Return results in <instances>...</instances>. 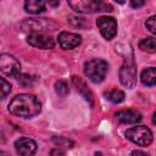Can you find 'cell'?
Listing matches in <instances>:
<instances>
[{
	"mask_svg": "<svg viewBox=\"0 0 156 156\" xmlns=\"http://www.w3.org/2000/svg\"><path fill=\"white\" fill-rule=\"evenodd\" d=\"M41 110L39 100L30 94H20L16 95L9 104V111L12 115L23 118H32L37 116Z\"/></svg>",
	"mask_w": 156,
	"mask_h": 156,
	"instance_id": "cell-1",
	"label": "cell"
},
{
	"mask_svg": "<svg viewBox=\"0 0 156 156\" xmlns=\"http://www.w3.org/2000/svg\"><path fill=\"white\" fill-rule=\"evenodd\" d=\"M68 5L78 13H93L96 11H112V6L105 0H68Z\"/></svg>",
	"mask_w": 156,
	"mask_h": 156,
	"instance_id": "cell-2",
	"label": "cell"
},
{
	"mask_svg": "<svg viewBox=\"0 0 156 156\" xmlns=\"http://www.w3.org/2000/svg\"><path fill=\"white\" fill-rule=\"evenodd\" d=\"M107 68L108 65L102 58H91L84 63V73L94 83H100L105 79Z\"/></svg>",
	"mask_w": 156,
	"mask_h": 156,
	"instance_id": "cell-3",
	"label": "cell"
},
{
	"mask_svg": "<svg viewBox=\"0 0 156 156\" xmlns=\"http://www.w3.org/2000/svg\"><path fill=\"white\" fill-rule=\"evenodd\" d=\"M58 27V24L48 18H29L22 22L21 28L24 32H32V33H43L46 30H55Z\"/></svg>",
	"mask_w": 156,
	"mask_h": 156,
	"instance_id": "cell-4",
	"label": "cell"
},
{
	"mask_svg": "<svg viewBox=\"0 0 156 156\" xmlns=\"http://www.w3.org/2000/svg\"><path fill=\"white\" fill-rule=\"evenodd\" d=\"M119 80L122 85L128 89H132L136 85V66L133 61V57L124 58V62L119 69Z\"/></svg>",
	"mask_w": 156,
	"mask_h": 156,
	"instance_id": "cell-5",
	"label": "cell"
},
{
	"mask_svg": "<svg viewBox=\"0 0 156 156\" xmlns=\"http://www.w3.org/2000/svg\"><path fill=\"white\" fill-rule=\"evenodd\" d=\"M126 136L139 146H147L152 141V133L145 126H136L127 129Z\"/></svg>",
	"mask_w": 156,
	"mask_h": 156,
	"instance_id": "cell-6",
	"label": "cell"
},
{
	"mask_svg": "<svg viewBox=\"0 0 156 156\" xmlns=\"http://www.w3.org/2000/svg\"><path fill=\"white\" fill-rule=\"evenodd\" d=\"M0 69L5 76L17 77L21 71V65L15 56L10 54H2L0 56Z\"/></svg>",
	"mask_w": 156,
	"mask_h": 156,
	"instance_id": "cell-7",
	"label": "cell"
},
{
	"mask_svg": "<svg viewBox=\"0 0 156 156\" xmlns=\"http://www.w3.org/2000/svg\"><path fill=\"white\" fill-rule=\"evenodd\" d=\"M96 26L101 33V35L110 40L117 34V22L113 17H107V16H101L96 20Z\"/></svg>",
	"mask_w": 156,
	"mask_h": 156,
	"instance_id": "cell-8",
	"label": "cell"
},
{
	"mask_svg": "<svg viewBox=\"0 0 156 156\" xmlns=\"http://www.w3.org/2000/svg\"><path fill=\"white\" fill-rule=\"evenodd\" d=\"M27 41L29 45L39 49H54L55 46L54 39L44 33H32L28 35Z\"/></svg>",
	"mask_w": 156,
	"mask_h": 156,
	"instance_id": "cell-9",
	"label": "cell"
},
{
	"mask_svg": "<svg viewBox=\"0 0 156 156\" xmlns=\"http://www.w3.org/2000/svg\"><path fill=\"white\" fill-rule=\"evenodd\" d=\"M57 39H58L60 46L65 50L74 49L82 43V37L76 33H71V32H61Z\"/></svg>",
	"mask_w": 156,
	"mask_h": 156,
	"instance_id": "cell-10",
	"label": "cell"
},
{
	"mask_svg": "<svg viewBox=\"0 0 156 156\" xmlns=\"http://www.w3.org/2000/svg\"><path fill=\"white\" fill-rule=\"evenodd\" d=\"M15 149L18 155L29 156L37 151V143L30 138H20L15 141Z\"/></svg>",
	"mask_w": 156,
	"mask_h": 156,
	"instance_id": "cell-11",
	"label": "cell"
},
{
	"mask_svg": "<svg viewBox=\"0 0 156 156\" xmlns=\"http://www.w3.org/2000/svg\"><path fill=\"white\" fill-rule=\"evenodd\" d=\"M116 119L121 123H127V124H130V123H138L141 121V113L136 110H133V108H128V110H122V111H118L116 115H115Z\"/></svg>",
	"mask_w": 156,
	"mask_h": 156,
	"instance_id": "cell-12",
	"label": "cell"
},
{
	"mask_svg": "<svg viewBox=\"0 0 156 156\" xmlns=\"http://www.w3.org/2000/svg\"><path fill=\"white\" fill-rule=\"evenodd\" d=\"M46 0H26L24 1V10L29 13L38 15L45 11Z\"/></svg>",
	"mask_w": 156,
	"mask_h": 156,
	"instance_id": "cell-13",
	"label": "cell"
},
{
	"mask_svg": "<svg viewBox=\"0 0 156 156\" xmlns=\"http://www.w3.org/2000/svg\"><path fill=\"white\" fill-rule=\"evenodd\" d=\"M72 82H73V84L77 87V90H78V91L84 96V99H85L87 101H89L90 105L93 106V94H91V91L88 89V87L85 85V83H84L79 77H76V76L72 77Z\"/></svg>",
	"mask_w": 156,
	"mask_h": 156,
	"instance_id": "cell-14",
	"label": "cell"
},
{
	"mask_svg": "<svg viewBox=\"0 0 156 156\" xmlns=\"http://www.w3.org/2000/svg\"><path fill=\"white\" fill-rule=\"evenodd\" d=\"M140 79H141L144 85H147V87L156 85V68L155 67H149V68L144 69L141 72Z\"/></svg>",
	"mask_w": 156,
	"mask_h": 156,
	"instance_id": "cell-15",
	"label": "cell"
},
{
	"mask_svg": "<svg viewBox=\"0 0 156 156\" xmlns=\"http://www.w3.org/2000/svg\"><path fill=\"white\" fill-rule=\"evenodd\" d=\"M139 48L146 52H156V39L147 37L139 41Z\"/></svg>",
	"mask_w": 156,
	"mask_h": 156,
	"instance_id": "cell-16",
	"label": "cell"
},
{
	"mask_svg": "<svg viewBox=\"0 0 156 156\" xmlns=\"http://www.w3.org/2000/svg\"><path fill=\"white\" fill-rule=\"evenodd\" d=\"M105 96L108 101H111L113 104H119L124 100V93L119 89H112V90L105 93Z\"/></svg>",
	"mask_w": 156,
	"mask_h": 156,
	"instance_id": "cell-17",
	"label": "cell"
},
{
	"mask_svg": "<svg viewBox=\"0 0 156 156\" xmlns=\"http://www.w3.org/2000/svg\"><path fill=\"white\" fill-rule=\"evenodd\" d=\"M16 78H17V82L20 83V85H22L23 88H29L34 83V78L32 76H29V74H24V73L23 74H18Z\"/></svg>",
	"mask_w": 156,
	"mask_h": 156,
	"instance_id": "cell-18",
	"label": "cell"
},
{
	"mask_svg": "<svg viewBox=\"0 0 156 156\" xmlns=\"http://www.w3.org/2000/svg\"><path fill=\"white\" fill-rule=\"evenodd\" d=\"M55 90H56V93H57L60 96L65 98V96L68 94V85H67V83L63 82V80H57V82L55 83Z\"/></svg>",
	"mask_w": 156,
	"mask_h": 156,
	"instance_id": "cell-19",
	"label": "cell"
},
{
	"mask_svg": "<svg viewBox=\"0 0 156 156\" xmlns=\"http://www.w3.org/2000/svg\"><path fill=\"white\" fill-rule=\"evenodd\" d=\"M52 141L57 146H61V147H72L73 146V141H71L69 139H66L63 136H54Z\"/></svg>",
	"mask_w": 156,
	"mask_h": 156,
	"instance_id": "cell-20",
	"label": "cell"
},
{
	"mask_svg": "<svg viewBox=\"0 0 156 156\" xmlns=\"http://www.w3.org/2000/svg\"><path fill=\"white\" fill-rule=\"evenodd\" d=\"M145 26H146V28H147L152 34L156 35V15L149 17V18L146 20V22H145Z\"/></svg>",
	"mask_w": 156,
	"mask_h": 156,
	"instance_id": "cell-21",
	"label": "cell"
},
{
	"mask_svg": "<svg viewBox=\"0 0 156 156\" xmlns=\"http://www.w3.org/2000/svg\"><path fill=\"white\" fill-rule=\"evenodd\" d=\"M0 82H1V98L5 99L6 95L11 93V84L9 82H6L4 78H1Z\"/></svg>",
	"mask_w": 156,
	"mask_h": 156,
	"instance_id": "cell-22",
	"label": "cell"
},
{
	"mask_svg": "<svg viewBox=\"0 0 156 156\" xmlns=\"http://www.w3.org/2000/svg\"><path fill=\"white\" fill-rule=\"evenodd\" d=\"M146 2V0H130V6L133 9H139L141 6H144Z\"/></svg>",
	"mask_w": 156,
	"mask_h": 156,
	"instance_id": "cell-23",
	"label": "cell"
},
{
	"mask_svg": "<svg viewBox=\"0 0 156 156\" xmlns=\"http://www.w3.org/2000/svg\"><path fill=\"white\" fill-rule=\"evenodd\" d=\"M58 0H46V4H49L50 6H52V7H55V6H57L58 5Z\"/></svg>",
	"mask_w": 156,
	"mask_h": 156,
	"instance_id": "cell-24",
	"label": "cell"
},
{
	"mask_svg": "<svg viewBox=\"0 0 156 156\" xmlns=\"http://www.w3.org/2000/svg\"><path fill=\"white\" fill-rule=\"evenodd\" d=\"M132 155H146V152H144V151H139V150H135V151H133V152H132Z\"/></svg>",
	"mask_w": 156,
	"mask_h": 156,
	"instance_id": "cell-25",
	"label": "cell"
},
{
	"mask_svg": "<svg viewBox=\"0 0 156 156\" xmlns=\"http://www.w3.org/2000/svg\"><path fill=\"white\" fill-rule=\"evenodd\" d=\"M51 154H52V155H55V154H61V155H63L65 152H63V151H61V150H52V151H51Z\"/></svg>",
	"mask_w": 156,
	"mask_h": 156,
	"instance_id": "cell-26",
	"label": "cell"
},
{
	"mask_svg": "<svg viewBox=\"0 0 156 156\" xmlns=\"http://www.w3.org/2000/svg\"><path fill=\"white\" fill-rule=\"evenodd\" d=\"M152 122L156 124V111H155V113H154V116H152Z\"/></svg>",
	"mask_w": 156,
	"mask_h": 156,
	"instance_id": "cell-27",
	"label": "cell"
},
{
	"mask_svg": "<svg viewBox=\"0 0 156 156\" xmlns=\"http://www.w3.org/2000/svg\"><path fill=\"white\" fill-rule=\"evenodd\" d=\"M116 2H118V4H124L126 2V0H115Z\"/></svg>",
	"mask_w": 156,
	"mask_h": 156,
	"instance_id": "cell-28",
	"label": "cell"
}]
</instances>
